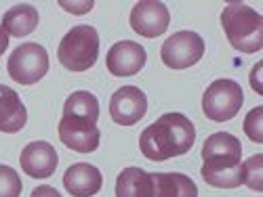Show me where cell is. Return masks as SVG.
Returning <instances> with one entry per match:
<instances>
[{
    "instance_id": "1",
    "label": "cell",
    "mask_w": 263,
    "mask_h": 197,
    "mask_svg": "<svg viewBox=\"0 0 263 197\" xmlns=\"http://www.w3.org/2000/svg\"><path fill=\"white\" fill-rule=\"evenodd\" d=\"M196 141L194 124L177 112L160 116L152 122L139 137V149L143 158L149 162H166L171 158H179L192 149Z\"/></svg>"
},
{
    "instance_id": "2",
    "label": "cell",
    "mask_w": 263,
    "mask_h": 197,
    "mask_svg": "<svg viewBox=\"0 0 263 197\" xmlns=\"http://www.w3.org/2000/svg\"><path fill=\"white\" fill-rule=\"evenodd\" d=\"M204 183L217 189H236L242 185V147L230 133H215L202 145Z\"/></svg>"
},
{
    "instance_id": "3",
    "label": "cell",
    "mask_w": 263,
    "mask_h": 197,
    "mask_svg": "<svg viewBox=\"0 0 263 197\" xmlns=\"http://www.w3.org/2000/svg\"><path fill=\"white\" fill-rule=\"evenodd\" d=\"M221 28L236 51L259 53L263 49V17L249 5L230 3L221 13Z\"/></svg>"
},
{
    "instance_id": "4",
    "label": "cell",
    "mask_w": 263,
    "mask_h": 197,
    "mask_svg": "<svg viewBox=\"0 0 263 197\" xmlns=\"http://www.w3.org/2000/svg\"><path fill=\"white\" fill-rule=\"evenodd\" d=\"M99 34L93 26H76L65 34L57 47V59L70 72H86L97 63Z\"/></svg>"
},
{
    "instance_id": "5",
    "label": "cell",
    "mask_w": 263,
    "mask_h": 197,
    "mask_svg": "<svg viewBox=\"0 0 263 197\" xmlns=\"http://www.w3.org/2000/svg\"><path fill=\"white\" fill-rule=\"evenodd\" d=\"M242 103H245L242 86L236 80L219 78L202 95V112L213 122H228L236 118Z\"/></svg>"
},
{
    "instance_id": "6",
    "label": "cell",
    "mask_w": 263,
    "mask_h": 197,
    "mask_svg": "<svg viewBox=\"0 0 263 197\" xmlns=\"http://www.w3.org/2000/svg\"><path fill=\"white\" fill-rule=\"evenodd\" d=\"M7 72L17 84H36L49 72V55L45 47L38 42H26V45L17 47L7 63Z\"/></svg>"
},
{
    "instance_id": "7",
    "label": "cell",
    "mask_w": 263,
    "mask_h": 197,
    "mask_svg": "<svg viewBox=\"0 0 263 197\" xmlns=\"http://www.w3.org/2000/svg\"><path fill=\"white\" fill-rule=\"evenodd\" d=\"M204 55V40L200 34L183 30L175 32L160 47V59L171 70H187Z\"/></svg>"
},
{
    "instance_id": "8",
    "label": "cell",
    "mask_w": 263,
    "mask_h": 197,
    "mask_svg": "<svg viewBox=\"0 0 263 197\" xmlns=\"http://www.w3.org/2000/svg\"><path fill=\"white\" fill-rule=\"evenodd\" d=\"M171 13L158 0H141L130 11V28L143 38H158L168 30Z\"/></svg>"
},
{
    "instance_id": "9",
    "label": "cell",
    "mask_w": 263,
    "mask_h": 197,
    "mask_svg": "<svg viewBox=\"0 0 263 197\" xmlns=\"http://www.w3.org/2000/svg\"><path fill=\"white\" fill-rule=\"evenodd\" d=\"M147 112V97L137 86H122L112 95L109 116L118 126H135Z\"/></svg>"
},
{
    "instance_id": "10",
    "label": "cell",
    "mask_w": 263,
    "mask_h": 197,
    "mask_svg": "<svg viewBox=\"0 0 263 197\" xmlns=\"http://www.w3.org/2000/svg\"><path fill=\"white\" fill-rule=\"evenodd\" d=\"M145 61H147L145 49L133 40L116 42V45H112V49L107 51V57H105L107 72L118 78H128V76L139 74L143 70Z\"/></svg>"
},
{
    "instance_id": "11",
    "label": "cell",
    "mask_w": 263,
    "mask_h": 197,
    "mask_svg": "<svg viewBox=\"0 0 263 197\" xmlns=\"http://www.w3.org/2000/svg\"><path fill=\"white\" fill-rule=\"evenodd\" d=\"M57 133H59V139L65 147L72 149V151H78V153L97 151L99 141H101V133H99L97 124L76 120V118H70V116L61 118Z\"/></svg>"
},
{
    "instance_id": "12",
    "label": "cell",
    "mask_w": 263,
    "mask_h": 197,
    "mask_svg": "<svg viewBox=\"0 0 263 197\" xmlns=\"http://www.w3.org/2000/svg\"><path fill=\"white\" fill-rule=\"evenodd\" d=\"M19 164L30 179H49L55 174L59 158L57 151L47 141H34L21 149Z\"/></svg>"
},
{
    "instance_id": "13",
    "label": "cell",
    "mask_w": 263,
    "mask_h": 197,
    "mask_svg": "<svg viewBox=\"0 0 263 197\" xmlns=\"http://www.w3.org/2000/svg\"><path fill=\"white\" fill-rule=\"evenodd\" d=\"M63 187L72 197H93L103 187V177L99 168L86 162L72 164L63 174Z\"/></svg>"
},
{
    "instance_id": "14",
    "label": "cell",
    "mask_w": 263,
    "mask_h": 197,
    "mask_svg": "<svg viewBox=\"0 0 263 197\" xmlns=\"http://www.w3.org/2000/svg\"><path fill=\"white\" fill-rule=\"evenodd\" d=\"M28 122L26 105L21 103V97L9 89V86L0 84V133L15 135Z\"/></svg>"
},
{
    "instance_id": "15",
    "label": "cell",
    "mask_w": 263,
    "mask_h": 197,
    "mask_svg": "<svg viewBox=\"0 0 263 197\" xmlns=\"http://www.w3.org/2000/svg\"><path fill=\"white\" fill-rule=\"evenodd\" d=\"M116 197H154V179L141 168H124L116 179Z\"/></svg>"
},
{
    "instance_id": "16",
    "label": "cell",
    "mask_w": 263,
    "mask_h": 197,
    "mask_svg": "<svg viewBox=\"0 0 263 197\" xmlns=\"http://www.w3.org/2000/svg\"><path fill=\"white\" fill-rule=\"evenodd\" d=\"M154 197H198L196 183L181 172H154Z\"/></svg>"
},
{
    "instance_id": "17",
    "label": "cell",
    "mask_w": 263,
    "mask_h": 197,
    "mask_svg": "<svg viewBox=\"0 0 263 197\" xmlns=\"http://www.w3.org/2000/svg\"><path fill=\"white\" fill-rule=\"evenodd\" d=\"M38 11L32 5H15L3 17V30L7 36L24 38L38 28Z\"/></svg>"
},
{
    "instance_id": "18",
    "label": "cell",
    "mask_w": 263,
    "mask_h": 197,
    "mask_svg": "<svg viewBox=\"0 0 263 197\" xmlns=\"http://www.w3.org/2000/svg\"><path fill=\"white\" fill-rule=\"evenodd\" d=\"M63 116L97 124V120H99V101L89 91H76L68 97V101H65Z\"/></svg>"
},
{
    "instance_id": "19",
    "label": "cell",
    "mask_w": 263,
    "mask_h": 197,
    "mask_svg": "<svg viewBox=\"0 0 263 197\" xmlns=\"http://www.w3.org/2000/svg\"><path fill=\"white\" fill-rule=\"evenodd\" d=\"M263 156L257 153V156L249 158L247 162H242V185H247L249 189L261 193L263 191Z\"/></svg>"
},
{
    "instance_id": "20",
    "label": "cell",
    "mask_w": 263,
    "mask_h": 197,
    "mask_svg": "<svg viewBox=\"0 0 263 197\" xmlns=\"http://www.w3.org/2000/svg\"><path fill=\"white\" fill-rule=\"evenodd\" d=\"M21 179L15 168L0 164V197H19L21 195Z\"/></svg>"
},
{
    "instance_id": "21",
    "label": "cell",
    "mask_w": 263,
    "mask_h": 197,
    "mask_svg": "<svg viewBox=\"0 0 263 197\" xmlns=\"http://www.w3.org/2000/svg\"><path fill=\"white\" fill-rule=\"evenodd\" d=\"M261 126H263V107H255L249 112V116L245 118V133L253 143H263V133H261Z\"/></svg>"
},
{
    "instance_id": "22",
    "label": "cell",
    "mask_w": 263,
    "mask_h": 197,
    "mask_svg": "<svg viewBox=\"0 0 263 197\" xmlns=\"http://www.w3.org/2000/svg\"><path fill=\"white\" fill-rule=\"evenodd\" d=\"M30 197H61V193L55 187H51V185H40V187H36L32 191Z\"/></svg>"
},
{
    "instance_id": "23",
    "label": "cell",
    "mask_w": 263,
    "mask_h": 197,
    "mask_svg": "<svg viewBox=\"0 0 263 197\" xmlns=\"http://www.w3.org/2000/svg\"><path fill=\"white\" fill-rule=\"evenodd\" d=\"M61 7H65V9H74L72 13L82 15V13H89V11L93 9V3H84V5H68V3H61Z\"/></svg>"
},
{
    "instance_id": "24",
    "label": "cell",
    "mask_w": 263,
    "mask_h": 197,
    "mask_svg": "<svg viewBox=\"0 0 263 197\" xmlns=\"http://www.w3.org/2000/svg\"><path fill=\"white\" fill-rule=\"evenodd\" d=\"M259 72H261V63H257L255 68H253V72H251V86L257 91V95L263 93V91H261V84H259Z\"/></svg>"
},
{
    "instance_id": "25",
    "label": "cell",
    "mask_w": 263,
    "mask_h": 197,
    "mask_svg": "<svg viewBox=\"0 0 263 197\" xmlns=\"http://www.w3.org/2000/svg\"><path fill=\"white\" fill-rule=\"evenodd\" d=\"M7 49H9V36H7V32L3 30V26H0V57L5 55Z\"/></svg>"
}]
</instances>
